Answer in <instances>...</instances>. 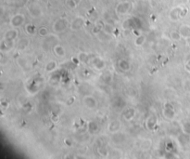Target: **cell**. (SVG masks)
<instances>
[{
  "label": "cell",
  "mask_w": 190,
  "mask_h": 159,
  "mask_svg": "<svg viewBox=\"0 0 190 159\" xmlns=\"http://www.w3.org/2000/svg\"><path fill=\"white\" fill-rule=\"evenodd\" d=\"M187 68L190 70V60H188L187 62Z\"/></svg>",
  "instance_id": "cell-33"
},
{
  "label": "cell",
  "mask_w": 190,
  "mask_h": 159,
  "mask_svg": "<svg viewBox=\"0 0 190 159\" xmlns=\"http://www.w3.org/2000/svg\"><path fill=\"white\" fill-rule=\"evenodd\" d=\"M157 124H158V117L156 115H153V113L150 115L146 120V127L149 130L154 129L155 127L157 126Z\"/></svg>",
  "instance_id": "cell-11"
},
{
  "label": "cell",
  "mask_w": 190,
  "mask_h": 159,
  "mask_svg": "<svg viewBox=\"0 0 190 159\" xmlns=\"http://www.w3.org/2000/svg\"><path fill=\"white\" fill-rule=\"evenodd\" d=\"M19 36V31L17 28H12L6 31V33L4 34V38L6 39H10V40H16Z\"/></svg>",
  "instance_id": "cell-13"
},
{
  "label": "cell",
  "mask_w": 190,
  "mask_h": 159,
  "mask_svg": "<svg viewBox=\"0 0 190 159\" xmlns=\"http://www.w3.org/2000/svg\"><path fill=\"white\" fill-rule=\"evenodd\" d=\"M89 63L94 69H96L97 71H101L105 68V62L100 57H97V56L91 57L89 60Z\"/></svg>",
  "instance_id": "cell-7"
},
{
  "label": "cell",
  "mask_w": 190,
  "mask_h": 159,
  "mask_svg": "<svg viewBox=\"0 0 190 159\" xmlns=\"http://www.w3.org/2000/svg\"><path fill=\"white\" fill-rule=\"evenodd\" d=\"M130 1H131V0H130Z\"/></svg>",
  "instance_id": "cell-34"
},
{
  "label": "cell",
  "mask_w": 190,
  "mask_h": 159,
  "mask_svg": "<svg viewBox=\"0 0 190 159\" xmlns=\"http://www.w3.org/2000/svg\"><path fill=\"white\" fill-rule=\"evenodd\" d=\"M181 129L185 135H190V121H185L182 124Z\"/></svg>",
  "instance_id": "cell-22"
},
{
  "label": "cell",
  "mask_w": 190,
  "mask_h": 159,
  "mask_svg": "<svg viewBox=\"0 0 190 159\" xmlns=\"http://www.w3.org/2000/svg\"><path fill=\"white\" fill-rule=\"evenodd\" d=\"M98 154H99V156H107L109 154L108 151L106 150V148H103V147H99V148H98Z\"/></svg>",
  "instance_id": "cell-30"
},
{
  "label": "cell",
  "mask_w": 190,
  "mask_h": 159,
  "mask_svg": "<svg viewBox=\"0 0 190 159\" xmlns=\"http://www.w3.org/2000/svg\"><path fill=\"white\" fill-rule=\"evenodd\" d=\"M134 25H135V20L132 18L126 19V20L123 22V24H121V26H123V28L124 30H130L134 27Z\"/></svg>",
  "instance_id": "cell-20"
},
{
  "label": "cell",
  "mask_w": 190,
  "mask_h": 159,
  "mask_svg": "<svg viewBox=\"0 0 190 159\" xmlns=\"http://www.w3.org/2000/svg\"><path fill=\"white\" fill-rule=\"evenodd\" d=\"M83 104L88 109H96L97 107V100L92 95H86L83 98Z\"/></svg>",
  "instance_id": "cell-9"
},
{
  "label": "cell",
  "mask_w": 190,
  "mask_h": 159,
  "mask_svg": "<svg viewBox=\"0 0 190 159\" xmlns=\"http://www.w3.org/2000/svg\"><path fill=\"white\" fill-rule=\"evenodd\" d=\"M170 36L174 41H180L182 39V36L179 31H172L170 33Z\"/></svg>",
  "instance_id": "cell-26"
},
{
  "label": "cell",
  "mask_w": 190,
  "mask_h": 159,
  "mask_svg": "<svg viewBox=\"0 0 190 159\" xmlns=\"http://www.w3.org/2000/svg\"><path fill=\"white\" fill-rule=\"evenodd\" d=\"M179 33L181 34L182 38H190V25L187 24H183L180 26L179 28Z\"/></svg>",
  "instance_id": "cell-15"
},
{
  "label": "cell",
  "mask_w": 190,
  "mask_h": 159,
  "mask_svg": "<svg viewBox=\"0 0 190 159\" xmlns=\"http://www.w3.org/2000/svg\"><path fill=\"white\" fill-rule=\"evenodd\" d=\"M146 40H147V38H146L145 36H143V35L137 36L135 37V41H134L135 46H136V47H141V46H143V45L145 44Z\"/></svg>",
  "instance_id": "cell-21"
},
{
  "label": "cell",
  "mask_w": 190,
  "mask_h": 159,
  "mask_svg": "<svg viewBox=\"0 0 190 159\" xmlns=\"http://www.w3.org/2000/svg\"><path fill=\"white\" fill-rule=\"evenodd\" d=\"M53 51H54L55 54L59 57V58H63L66 55V50L65 48H63L60 44H56L54 47H53Z\"/></svg>",
  "instance_id": "cell-16"
},
{
  "label": "cell",
  "mask_w": 190,
  "mask_h": 159,
  "mask_svg": "<svg viewBox=\"0 0 190 159\" xmlns=\"http://www.w3.org/2000/svg\"><path fill=\"white\" fill-rule=\"evenodd\" d=\"M27 10L30 16L33 19H37L43 16V9H42V7L37 3L29 4L27 7Z\"/></svg>",
  "instance_id": "cell-4"
},
{
  "label": "cell",
  "mask_w": 190,
  "mask_h": 159,
  "mask_svg": "<svg viewBox=\"0 0 190 159\" xmlns=\"http://www.w3.org/2000/svg\"><path fill=\"white\" fill-rule=\"evenodd\" d=\"M15 4H16V6L18 7H23L29 5V0H16Z\"/></svg>",
  "instance_id": "cell-28"
},
{
  "label": "cell",
  "mask_w": 190,
  "mask_h": 159,
  "mask_svg": "<svg viewBox=\"0 0 190 159\" xmlns=\"http://www.w3.org/2000/svg\"><path fill=\"white\" fill-rule=\"evenodd\" d=\"M176 115L175 113V109L173 106L172 103H165L163 104V108H162V116L164 117L166 120H170L172 121L174 119V117Z\"/></svg>",
  "instance_id": "cell-3"
},
{
  "label": "cell",
  "mask_w": 190,
  "mask_h": 159,
  "mask_svg": "<svg viewBox=\"0 0 190 159\" xmlns=\"http://www.w3.org/2000/svg\"><path fill=\"white\" fill-rule=\"evenodd\" d=\"M121 123L119 120H112L111 123L108 125V130L111 133H117L121 129Z\"/></svg>",
  "instance_id": "cell-12"
},
{
  "label": "cell",
  "mask_w": 190,
  "mask_h": 159,
  "mask_svg": "<svg viewBox=\"0 0 190 159\" xmlns=\"http://www.w3.org/2000/svg\"><path fill=\"white\" fill-rule=\"evenodd\" d=\"M185 9L184 7H182L180 6H177V7H174L173 9H172V10L170 11L169 13V19L172 21L175 22L177 21L178 20H180V19L184 16V11Z\"/></svg>",
  "instance_id": "cell-5"
},
{
  "label": "cell",
  "mask_w": 190,
  "mask_h": 159,
  "mask_svg": "<svg viewBox=\"0 0 190 159\" xmlns=\"http://www.w3.org/2000/svg\"><path fill=\"white\" fill-rule=\"evenodd\" d=\"M90 54H88L87 52L85 51H81L78 53L77 55V60H79L80 62H83V63H85V62H89V60H90Z\"/></svg>",
  "instance_id": "cell-18"
},
{
  "label": "cell",
  "mask_w": 190,
  "mask_h": 159,
  "mask_svg": "<svg viewBox=\"0 0 190 159\" xmlns=\"http://www.w3.org/2000/svg\"><path fill=\"white\" fill-rule=\"evenodd\" d=\"M25 31L27 32L28 35L33 36V35H35V34L37 32V29H36V27H35V26L33 25V24L28 23L27 25L25 26Z\"/></svg>",
  "instance_id": "cell-23"
},
{
  "label": "cell",
  "mask_w": 190,
  "mask_h": 159,
  "mask_svg": "<svg viewBox=\"0 0 190 159\" xmlns=\"http://www.w3.org/2000/svg\"><path fill=\"white\" fill-rule=\"evenodd\" d=\"M66 5L70 7V9H75L76 7V3L74 0H67Z\"/></svg>",
  "instance_id": "cell-31"
},
{
  "label": "cell",
  "mask_w": 190,
  "mask_h": 159,
  "mask_svg": "<svg viewBox=\"0 0 190 159\" xmlns=\"http://www.w3.org/2000/svg\"><path fill=\"white\" fill-rule=\"evenodd\" d=\"M68 26H69V22L64 18H59L58 20L54 21V23L52 25V31L55 34H61L65 32Z\"/></svg>",
  "instance_id": "cell-1"
},
{
  "label": "cell",
  "mask_w": 190,
  "mask_h": 159,
  "mask_svg": "<svg viewBox=\"0 0 190 159\" xmlns=\"http://www.w3.org/2000/svg\"><path fill=\"white\" fill-rule=\"evenodd\" d=\"M15 46V40H10V39H6L3 38L0 44V50L2 52H7L11 50Z\"/></svg>",
  "instance_id": "cell-10"
},
{
  "label": "cell",
  "mask_w": 190,
  "mask_h": 159,
  "mask_svg": "<svg viewBox=\"0 0 190 159\" xmlns=\"http://www.w3.org/2000/svg\"><path fill=\"white\" fill-rule=\"evenodd\" d=\"M131 9H132V3L130 2V0H126V1H123L117 4V6L115 7V12L117 15L123 16V15H126L130 12Z\"/></svg>",
  "instance_id": "cell-2"
},
{
  "label": "cell",
  "mask_w": 190,
  "mask_h": 159,
  "mask_svg": "<svg viewBox=\"0 0 190 159\" xmlns=\"http://www.w3.org/2000/svg\"><path fill=\"white\" fill-rule=\"evenodd\" d=\"M97 130H98L97 124L96 122H94V121H91V122L88 124V131H89V133L95 134Z\"/></svg>",
  "instance_id": "cell-25"
},
{
  "label": "cell",
  "mask_w": 190,
  "mask_h": 159,
  "mask_svg": "<svg viewBox=\"0 0 190 159\" xmlns=\"http://www.w3.org/2000/svg\"><path fill=\"white\" fill-rule=\"evenodd\" d=\"M117 64H118V67H119L123 72H129L131 70V64L127 60L121 59L118 60Z\"/></svg>",
  "instance_id": "cell-14"
},
{
  "label": "cell",
  "mask_w": 190,
  "mask_h": 159,
  "mask_svg": "<svg viewBox=\"0 0 190 159\" xmlns=\"http://www.w3.org/2000/svg\"><path fill=\"white\" fill-rule=\"evenodd\" d=\"M184 88H185V90L190 91V80H187L184 83Z\"/></svg>",
  "instance_id": "cell-32"
},
{
  "label": "cell",
  "mask_w": 190,
  "mask_h": 159,
  "mask_svg": "<svg viewBox=\"0 0 190 159\" xmlns=\"http://www.w3.org/2000/svg\"><path fill=\"white\" fill-rule=\"evenodd\" d=\"M25 22V16L21 13H17L11 17L9 24L12 28H19L23 25Z\"/></svg>",
  "instance_id": "cell-6"
},
{
  "label": "cell",
  "mask_w": 190,
  "mask_h": 159,
  "mask_svg": "<svg viewBox=\"0 0 190 159\" xmlns=\"http://www.w3.org/2000/svg\"><path fill=\"white\" fill-rule=\"evenodd\" d=\"M18 63L20 64V66L21 67H26V66H28V62H27V60H26L24 58H20L18 60Z\"/></svg>",
  "instance_id": "cell-29"
},
{
  "label": "cell",
  "mask_w": 190,
  "mask_h": 159,
  "mask_svg": "<svg viewBox=\"0 0 190 159\" xmlns=\"http://www.w3.org/2000/svg\"><path fill=\"white\" fill-rule=\"evenodd\" d=\"M57 66H58V64H57L56 60H49V62L45 64V72H47V73H52V72H54L56 70Z\"/></svg>",
  "instance_id": "cell-19"
},
{
  "label": "cell",
  "mask_w": 190,
  "mask_h": 159,
  "mask_svg": "<svg viewBox=\"0 0 190 159\" xmlns=\"http://www.w3.org/2000/svg\"><path fill=\"white\" fill-rule=\"evenodd\" d=\"M38 35L42 37H45L49 35V32H48V29L47 27H45V26H42L39 29H38Z\"/></svg>",
  "instance_id": "cell-27"
},
{
  "label": "cell",
  "mask_w": 190,
  "mask_h": 159,
  "mask_svg": "<svg viewBox=\"0 0 190 159\" xmlns=\"http://www.w3.org/2000/svg\"><path fill=\"white\" fill-rule=\"evenodd\" d=\"M85 24V19L82 16H77L71 21L70 28L73 31H79L80 29H82L83 27Z\"/></svg>",
  "instance_id": "cell-8"
},
{
  "label": "cell",
  "mask_w": 190,
  "mask_h": 159,
  "mask_svg": "<svg viewBox=\"0 0 190 159\" xmlns=\"http://www.w3.org/2000/svg\"><path fill=\"white\" fill-rule=\"evenodd\" d=\"M29 39L28 38H22V39H21L19 42L17 43V46H18V48H20V50H24L25 48H27L28 47V45H29Z\"/></svg>",
  "instance_id": "cell-24"
},
{
  "label": "cell",
  "mask_w": 190,
  "mask_h": 159,
  "mask_svg": "<svg viewBox=\"0 0 190 159\" xmlns=\"http://www.w3.org/2000/svg\"><path fill=\"white\" fill-rule=\"evenodd\" d=\"M135 109L134 108H128L127 110H125L123 113V118L126 121H130L135 117Z\"/></svg>",
  "instance_id": "cell-17"
}]
</instances>
